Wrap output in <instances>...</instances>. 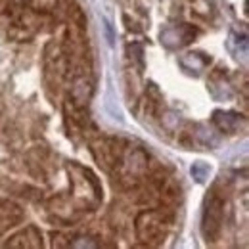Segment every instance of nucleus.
<instances>
[{"mask_svg":"<svg viewBox=\"0 0 249 249\" xmlns=\"http://www.w3.org/2000/svg\"><path fill=\"white\" fill-rule=\"evenodd\" d=\"M136 232L138 238L148 242L156 240L157 236L163 232V218L159 213H142L136 220Z\"/></svg>","mask_w":249,"mask_h":249,"instance_id":"nucleus-1","label":"nucleus"},{"mask_svg":"<svg viewBox=\"0 0 249 249\" xmlns=\"http://www.w3.org/2000/svg\"><path fill=\"white\" fill-rule=\"evenodd\" d=\"M148 169V156L142 150H132L124 157L123 175L126 178H140Z\"/></svg>","mask_w":249,"mask_h":249,"instance_id":"nucleus-2","label":"nucleus"},{"mask_svg":"<svg viewBox=\"0 0 249 249\" xmlns=\"http://www.w3.org/2000/svg\"><path fill=\"white\" fill-rule=\"evenodd\" d=\"M94 156L100 161V165L111 169V167L117 163L119 154H117V148H115L111 142H100V144L94 148Z\"/></svg>","mask_w":249,"mask_h":249,"instance_id":"nucleus-3","label":"nucleus"},{"mask_svg":"<svg viewBox=\"0 0 249 249\" xmlns=\"http://www.w3.org/2000/svg\"><path fill=\"white\" fill-rule=\"evenodd\" d=\"M90 94H92V87H90V83H89L87 79H77V81H75V85H73V89H71V98H73V102H75L77 106L89 104Z\"/></svg>","mask_w":249,"mask_h":249,"instance_id":"nucleus-4","label":"nucleus"},{"mask_svg":"<svg viewBox=\"0 0 249 249\" xmlns=\"http://www.w3.org/2000/svg\"><path fill=\"white\" fill-rule=\"evenodd\" d=\"M215 124L224 132H234L240 124V119L234 113H224V111H215Z\"/></svg>","mask_w":249,"mask_h":249,"instance_id":"nucleus-5","label":"nucleus"},{"mask_svg":"<svg viewBox=\"0 0 249 249\" xmlns=\"http://www.w3.org/2000/svg\"><path fill=\"white\" fill-rule=\"evenodd\" d=\"M182 65H184V67H190V69H201V67L205 65V62H203L199 56H196V54H188V56L182 58Z\"/></svg>","mask_w":249,"mask_h":249,"instance_id":"nucleus-6","label":"nucleus"},{"mask_svg":"<svg viewBox=\"0 0 249 249\" xmlns=\"http://www.w3.org/2000/svg\"><path fill=\"white\" fill-rule=\"evenodd\" d=\"M161 38H163V42H165L167 46H175V44H178V40H180V33L177 31V29H167V31L161 35Z\"/></svg>","mask_w":249,"mask_h":249,"instance_id":"nucleus-7","label":"nucleus"},{"mask_svg":"<svg viewBox=\"0 0 249 249\" xmlns=\"http://www.w3.org/2000/svg\"><path fill=\"white\" fill-rule=\"evenodd\" d=\"M178 123H180V119H178V115H177V113H173V111L165 113V117H163V124H165V128H169V130H177V128H178Z\"/></svg>","mask_w":249,"mask_h":249,"instance_id":"nucleus-8","label":"nucleus"},{"mask_svg":"<svg viewBox=\"0 0 249 249\" xmlns=\"http://www.w3.org/2000/svg\"><path fill=\"white\" fill-rule=\"evenodd\" d=\"M207 173H209V169L205 165H201V163H197V165L192 167V175L197 177V180H203V175H207Z\"/></svg>","mask_w":249,"mask_h":249,"instance_id":"nucleus-9","label":"nucleus"}]
</instances>
